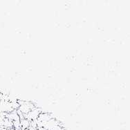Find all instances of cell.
Instances as JSON below:
<instances>
[{
	"label": "cell",
	"mask_w": 130,
	"mask_h": 130,
	"mask_svg": "<svg viewBox=\"0 0 130 130\" xmlns=\"http://www.w3.org/2000/svg\"><path fill=\"white\" fill-rule=\"evenodd\" d=\"M41 113H42V111L40 110V109L34 107L27 114H24V118L28 120V121L35 120L38 118Z\"/></svg>",
	"instance_id": "6da1fadb"
}]
</instances>
